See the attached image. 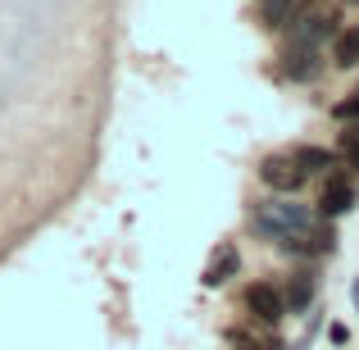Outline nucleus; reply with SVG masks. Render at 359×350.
<instances>
[{"label":"nucleus","instance_id":"f257e3e1","mask_svg":"<svg viewBox=\"0 0 359 350\" xmlns=\"http://www.w3.org/2000/svg\"><path fill=\"white\" fill-rule=\"evenodd\" d=\"M250 228L259 232V236H273V241H282V236H305L309 228H314V214L287 196V201L259 205V210L250 214Z\"/></svg>","mask_w":359,"mask_h":350},{"label":"nucleus","instance_id":"f03ea898","mask_svg":"<svg viewBox=\"0 0 359 350\" xmlns=\"http://www.w3.org/2000/svg\"><path fill=\"white\" fill-rule=\"evenodd\" d=\"M259 182L273 187L278 196H296L305 187V168L296 164V155H269L259 164Z\"/></svg>","mask_w":359,"mask_h":350},{"label":"nucleus","instance_id":"7ed1b4c3","mask_svg":"<svg viewBox=\"0 0 359 350\" xmlns=\"http://www.w3.org/2000/svg\"><path fill=\"white\" fill-rule=\"evenodd\" d=\"M337 23H341V18H337L332 9H309V14H300L296 23H291V41H300V46H314V51H318V46L327 41V36L337 41V32H341Z\"/></svg>","mask_w":359,"mask_h":350},{"label":"nucleus","instance_id":"20e7f679","mask_svg":"<svg viewBox=\"0 0 359 350\" xmlns=\"http://www.w3.org/2000/svg\"><path fill=\"white\" fill-rule=\"evenodd\" d=\"M245 309H250L259 323H282V318H287V300H282V291L273 287V282H250V287H245Z\"/></svg>","mask_w":359,"mask_h":350},{"label":"nucleus","instance_id":"39448f33","mask_svg":"<svg viewBox=\"0 0 359 350\" xmlns=\"http://www.w3.org/2000/svg\"><path fill=\"white\" fill-rule=\"evenodd\" d=\"M318 73H323V60H318L314 46L291 41L287 51H282V78H291V82H314Z\"/></svg>","mask_w":359,"mask_h":350},{"label":"nucleus","instance_id":"423d86ee","mask_svg":"<svg viewBox=\"0 0 359 350\" xmlns=\"http://www.w3.org/2000/svg\"><path fill=\"white\" fill-rule=\"evenodd\" d=\"M346 210H355V182L341 177V173H332L323 182V196H318V214H323V219H337V214H346Z\"/></svg>","mask_w":359,"mask_h":350},{"label":"nucleus","instance_id":"0eeeda50","mask_svg":"<svg viewBox=\"0 0 359 350\" xmlns=\"http://www.w3.org/2000/svg\"><path fill=\"white\" fill-rule=\"evenodd\" d=\"M237 273H241V250L232 241H223L219 250H214V260L205 264V278L201 282H205V287H223V282L237 278Z\"/></svg>","mask_w":359,"mask_h":350},{"label":"nucleus","instance_id":"6e6552de","mask_svg":"<svg viewBox=\"0 0 359 350\" xmlns=\"http://www.w3.org/2000/svg\"><path fill=\"white\" fill-rule=\"evenodd\" d=\"M314 291H318L314 273H291L287 291H282V300H287V314H305L309 300H314Z\"/></svg>","mask_w":359,"mask_h":350},{"label":"nucleus","instance_id":"1a4fd4ad","mask_svg":"<svg viewBox=\"0 0 359 350\" xmlns=\"http://www.w3.org/2000/svg\"><path fill=\"white\" fill-rule=\"evenodd\" d=\"M296 164L305 168V177H309V173H327V177H332V168L341 164V159H337L332 150H323V146H300V150H296Z\"/></svg>","mask_w":359,"mask_h":350},{"label":"nucleus","instance_id":"9d476101","mask_svg":"<svg viewBox=\"0 0 359 350\" xmlns=\"http://www.w3.org/2000/svg\"><path fill=\"white\" fill-rule=\"evenodd\" d=\"M264 27H273V32H278V27H291L300 18V0H264Z\"/></svg>","mask_w":359,"mask_h":350},{"label":"nucleus","instance_id":"9b49d317","mask_svg":"<svg viewBox=\"0 0 359 350\" xmlns=\"http://www.w3.org/2000/svg\"><path fill=\"white\" fill-rule=\"evenodd\" d=\"M332 60H337V69H355V64H359V23L337 32V41H332Z\"/></svg>","mask_w":359,"mask_h":350},{"label":"nucleus","instance_id":"f8f14e48","mask_svg":"<svg viewBox=\"0 0 359 350\" xmlns=\"http://www.w3.org/2000/svg\"><path fill=\"white\" fill-rule=\"evenodd\" d=\"M305 245H309V255H332V250H337L332 223H314V228L305 232Z\"/></svg>","mask_w":359,"mask_h":350},{"label":"nucleus","instance_id":"ddd939ff","mask_svg":"<svg viewBox=\"0 0 359 350\" xmlns=\"http://www.w3.org/2000/svg\"><path fill=\"white\" fill-rule=\"evenodd\" d=\"M332 119H341V123H355L359 119V91H351L346 100H337V105H332Z\"/></svg>","mask_w":359,"mask_h":350},{"label":"nucleus","instance_id":"4468645a","mask_svg":"<svg viewBox=\"0 0 359 350\" xmlns=\"http://www.w3.org/2000/svg\"><path fill=\"white\" fill-rule=\"evenodd\" d=\"M341 150H346V164L359 168V128H346L341 132Z\"/></svg>","mask_w":359,"mask_h":350},{"label":"nucleus","instance_id":"2eb2a0df","mask_svg":"<svg viewBox=\"0 0 359 350\" xmlns=\"http://www.w3.org/2000/svg\"><path fill=\"white\" fill-rule=\"evenodd\" d=\"M327 337H332L337 346H346V342H351V328H346V323H332V328H327Z\"/></svg>","mask_w":359,"mask_h":350},{"label":"nucleus","instance_id":"dca6fc26","mask_svg":"<svg viewBox=\"0 0 359 350\" xmlns=\"http://www.w3.org/2000/svg\"><path fill=\"white\" fill-rule=\"evenodd\" d=\"M351 300H355V309H359V278H355V287H351Z\"/></svg>","mask_w":359,"mask_h":350},{"label":"nucleus","instance_id":"f3484780","mask_svg":"<svg viewBox=\"0 0 359 350\" xmlns=\"http://www.w3.org/2000/svg\"><path fill=\"white\" fill-rule=\"evenodd\" d=\"M346 5H359V0H346Z\"/></svg>","mask_w":359,"mask_h":350}]
</instances>
